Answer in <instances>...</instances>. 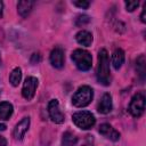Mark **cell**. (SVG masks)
Instances as JSON below:
<instances>
[{
    "instance_id": "1",
    "label": "cell",
    "mask_w": 146,
    "mask_h": 146,
    "mask_svg": "<svg viewBox=\"0 0 146 146\" xmlns=\"http://www.w3.org/2000/svg\"><path fill=\"white\" fill-rule=\"evenodd\" d=\"M97 80L104 86L111 83V70L110 59L106 49H100L98 52V65H97Z\"/></svg>"
},
{
    "instance_id": "2",
    "label": "cell",
    "mask_w": 146,
    "mask_h": 146,
    "mask_svg": "<svg viewBox=\"0 0 146 146\" xmlns=\"http://www.w3.org/2000/svg\"><path fill=\"white\" fill-rule=\"evenodd\" d=\"M94 98V91L89 86L80 87L72 97V104L75 107H86L91 103Z\"/></svg>"
},
{
    "instance_id": "3",
    "label": "cell",
    "mask_w": 146,
    "mask_h": 146,
    "mask_svg": "<svg viewBox=\"0 0 146 146\" xmlns=\"http://www.w3.org/2000/svg\"><path fill=\"white\" fill-rule=\"evenodd\" d=\"M73 63L80 71H88L92 65V57L89 51L83 49H75L71 56Z\"/></svg>"
},
{
    "instance_id": "4",
    "label": "cell",
    "mask_w": 146,
    "mask_h": 146,
    "mask_svg": "<svg viewBox=\"0 0 146 146\" xmlns=\"http://www.w3.org/2000/svg\"><path fill=\"white\" fill-rule=\"evenodd\" d=\"M72 121L74 122V124L78 128L83 129V130H88V129L92 128L96 123V119H95L94 114L88 111L75 112L72 115Z\"/></svg>"
},
{
    "instance_id": "5",
    "label": "cell",
    "mask_w": 146,
    "mask_h": 146,
    "mask_svg": "<svg viewBox=\"0 0 146 146\" xmlns=\"http://www.w3.org/2000/svg\"><path fill=\"white\" fill-rule=\"evenodd\" d=\"M145 100H146V97L143 91L137 92L131 98L128 110H129V113L133 117H140L143 115V113L145 111Z\"/></svg>"
},
{
    "instance_id": "6",
    "label": "cell",
    "mask_w": 146,
    "mask_h": 146,
    "mask_svg": "<svg viewBox=\"0 0 146 146\" xmlns=\"http://www.w3.org/2000/svg\"><path fill=\"white\" fill-rule=\"evenodd\" d=\"M48 113H49V116L51 119L52 122L57 123V124H60L64 122V114L63 112L60 111V107H59V103L57 99H51L48 104Z\"/></svg>"
},
{
    "instance_id": "7",
    "label": "cell",
    "mask_w": 146,
    "mask_h": 146,
    "mask_svg": "<svg viewBox=\"0 0 146 146\" xmlns=\"http://www.w3.org/2000/svg\"><path fill=\"white\" fill-rule=\"evenodd\" d=\"M38 87V79L34 76H29L26 78L24 84H23V89H22V95L25 99L31 100L34 97L35 90Z\"/></svg>"
},
{
    "instance_id": "8",
    "label": "cell",
    "mask_w": 146,
    "mask_h": 146,
    "mask_svg": "<svg viewBox=\"0 0 146 146\" xmlns=\"http://www.w3.org/2000/svg\"><path fill=\"white\" fill-rule=\"evenodd\" d=\"M29 127H30V117L29 116H25L23 117L14 128V131H13V136L16 140H22L23 137L25 136L26 131L29 130Z\"/></svg>"
},
{
    "instance_id": "9",
    "label": "cell",
    "mask_w": 146,
    "mask_h": 146,
    "mask_svg": "<svg viewBox=\"0 0 146 146\" xmlns=\"http://www.w3.org/2000/svg\"><path fill=\"white\" fill-rule=\"evenodd\" d=\"M50 63L55 68H62L64 66V51L60 47H56L51 50Z\"/></svg>"
},
{
    "instance_id": "10",
    "label": "cell",
    "mask_w": 146,
    "mask_h": 146,
    "mask_svg": "<svg viewBox=\"0 0 146 146\" xmlns=\"http://www.w3.org/2000/svg\"><path fill=\"white\" fill-rule=\"evenodd\" d=\"M99 133L103 135L105 138L112 140V141H117L120 139V133L119 131H116L112 125H110L108 123H103L99 127Z\"/></svg>"
},
{
    "instance_id": "11",
    "label": "cell",
    "mask_w": 146,
    "mask_h": 146,
    "mask_svg": "<svg viewBox=\"0 0 146 146\" xmlns=\"http://www.w3.org/2000/svg\"><path fill=\"white\" fill-rule=\"evenodd\" d=\"M113 108V104H112V97L110 94H104L100 102L98 103L97 106V111L100 114H108Z\"/></svg>"
},
{
    "instance_id": "12",
    "label": "cell",
    "mask_w": 146,
    "mask_h": 146,
    "mask_svg": "<svg viewBox=\"0 0 146 146\" xmlns=\"http://www.w3.org/2000/svg\"><path fill=\"white\" fill-rule=\"evenodd\" d=\"M34 6V2L31 0H22L17 3V11L19 14V16H22L23 18L27 17L30 15V13L32 11V8Z\"/></svg>"
},
{
    "instance_id": "13",
    "label": "cell",
    "mask_w": 146,
    "mask_h": 146,
    "mask_svg": "<svg viewBox=\"0 0 146 146\" xmlns=\"http://www.w3.org/2000/svg\"><path fill=\"white\" fill-rule=\"evenodd\" d=\"M75 39H76L79 44L84 46V47H89L92 43V34L89 31H86V30L79 31L75 35Z\"/></svg>"
},
{
    "instance_id": "14",
    "label": "cell",
    "mask_w": 146,
    "mask_h": 146,
    "mask_svg": "<svg viewBox=\"0 0 146 146\" xmlns=\"http://www.w3.org/2000/svg\"><path fill=\"white\" fill-rule=\"evenodd\" d=\"M124 63V51L122 49H115L112 55V65L115 70H120Z\"/></svg>"
},
{
    "instance_id": "15",
    "label": "cell",
    "mask_w": 146,
    "mask_h": 146,
    "mask_svg": "<svg viewBox=\"0 0 146 146\" xmlns=\"http://www.w3.org/2000/svg\"><path fill=\"white\" fill-rule=\"evenodd\" d=\"M14 112V107L9 102L0 103V120H8Z\"/></svg>"
},
{
    "instance_id": "16",
    "label": "cell",
    "mask_w": 146,
    "mask_h": 146,
    "mask_svg": "<svg viewBox=\"0 0 146 146\" xmlns=\"http://www.w3.org/2000/svg\"><path fill=\"white\" fill-rule=\"evenodd\" d=\"M21 80H22V70L19 67H15L9 75V82L11 83V86L17 87L19 84Z\"/></svg>"
},
{
    "instance_id": "17",
    "label": "cell",
    "mask_w": 146,
    "mask_h": 146,
    "mask_svg": "<svg viewBox=\"0 0 146 146\" xmlns=\"http://www.w3.org/2000/svg\"><path fill=\"white\" fill-rule=\"evenodd\" d=\"M78 143V138L70 131H66L64 135H63V138H62V145L63 146H75Z\"/></svg>"
},
{
    "instance_id": "18",
    "label": "cell",
    "mask_w": 146,
    "mask_h": 146,
    "mask_svg": "<svg viewBox=\"0 0 146 146\" xmlns=\"http://www.w3.org/2000/svg\"><path fill=\"white\" fill-rule=\"evenodd\" d=\"M145 56L144 55H140L137 60H136V70H137V73L139 74V76L141 79L145 78Z\"/></svg>"
},
{
    "instance_id": "19",
    "label": "cell",
    "mask_w": 146,
    "mask_h": 146,
    "mask_svg": "<svg viewBox=\"0 0 146 146\" xmlns=\"http://www.w3.org/2000/svg\"><path fill=\"white\" fill-rule=\"evenodd\" d=\"M90 18L87 15H79L78 18H75V25L76 26H83L87 23H89Z\"/></svg>"
},
{
    "instance_id": "20",
    "label": "cell",
    "mask_w": 146,
    "mask_h": 146,
    "mask_svg": "<svg viewBox=\"0 0 146 146\" xmlns=\"http://www.w3.org/2000/svg\"><path fill=\"white\" fill-rule=\"evenodd\" d=\"M138 6H139V1H136V0H128V1H125V8H127L128 11H133Z\"/></svg>"
},
{
    "instance_id": "21",
    "label": "cell",
    "mask_w": 146,
    "mask_h": 146,
    "mask_svg": "<svg viewBox=\"0 0 146 146\" xmlns=\"http://www.w3.org/2000/svg\"><path fill=\"white\" fill-rule=\"evenodd\" d=\"M73 5L76 6V7H79V8L87 9L90 6V2L89 1H84V0H76V1H73Z\"/></svg>"
},
{
    "instance_id": "22",
    "label": "cell",
    "mask_w": 146,
    "mask_h": 146,
    "mask_svg": "<svg viewBox=\"0 0 146 146\" xmlns=\"http://www.w3.org/2000/svg\"><path fill=\"white\" fill-rule=\"evenodd\" d=\"M140 19L143 23H146V3L143 8V11H141V15H140Z\"/></svg>"
},
{
    "instance_id": "23",
    "label": "cell",
    "mask_w": 146,
    "mask_h": 146,
    "mask_svg": "<svg viewBox=\"0 0 146 146\" xmlns=\"http://www.w3.org/2000/svg\"><path fill=\"white\" fill-rule=\"evenodd\" d=\"M0 146H7V140L2 136H0Z\"/></svg>"
},
{
    "instance_id": "24",
    "label": "cell",
    "mask_w": 146,
    "mask_h": 146,
    "mask_svg": "<svg viewBox=\"0 0 146 146\" xmlns=\"http://www.w3.org/2000/svg\"><path fill=\"white\" fill-rule=\"evenodd\" d=\"M2 15H3V2L0 1V18L2 17Z\"/></svg>"
},
{
    "instance_id": "25",
    "label": "cell",
    "mask_w": 146,
    "mask_h": 146,
    "mask_svg": "<svg viewBox=\"0 0 146 146\" xmlns=\"http://www.w3.org/2000/svg\"><path fill=\"white\" fill-rule=\"evenodd\" d=\"M0 130H6V125L5 124H0Z\"/></svg>"
},
{
    "instance_id": "26",
    "label": "cell",
    "mask_w": 146,
    "mask_h": 146,
    "mask_svg": "<svg viewBox=\"0 0 146 146\" xmlns=\"http://www.w3.org/2000/svg\"><path fill=\"white\" fill-rule=\"evenodd\" d=\"M0 62H1V56H0Z\"/></svg>"
},
{
    "instance_id": "27",
    "label": "cell",
    "mask_w": 146,
    "mask_h": 146,
    "mask_svg": "<svg viewBox=\"0 0 146 146\" xmlns=\"http://www.w3.org/2000/svg\"><path fill=\"white\" fill-rule=\"evenodd\" d=\"M84 146H89V145H84Z\"/></svg>"
}]
</instances>
